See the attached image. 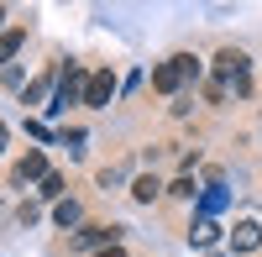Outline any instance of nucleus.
I'll return each mask as SVG.
<instances>
[{
	"instance_id": "1",
	"label": "nucleus",
	"mask_w": 262,
	"mask_h": 257,
	"mask_svg": "<svg viewBox=\"0 0 262 257\" xmlns=\"http://www.w3.org/2000/svg\"><path fill=\"white\" fill-rule=\"evenodd\" d=\"M200 74H205V63L194 53H173V58H163L158 69H152V90H158V95H179V84L200 79Z\"/></svg>"
},
{
	"instance_id": "2",
	"label": "nucleus",
	"mask_w": 262,
	"mask_h": 257,
	"mask_svg": "<svg viewBox=\"0 0 262 257\" xmlns=\"http://www.w3.org/2000/svg\"><path fill=\"white\" fill-rule=\"evenodd\" d=\"M215 74H221V84H226V90H236V95L252 90V79H247V53H242V48H221Z\"/></svg>"
},
{
	"instance_id": "3",
	"label": "nucleus",
	"mask_w": 262,
	"mask_h": 257,
	"mask_svg": "<svg viewBox=\"0 0 262 257\" xmlns=\"http://www.w3.org/2000/svg\"><path fill=\"white\" fill-rule=\"evenodd\" d=\"M84 90H90V74H84L79 63H69V74L58 79V100H53V111H69V105H84Z\"/></svg>"
},
{
	"instance_id": "4",
	"label": "nucleus",
	"mask_w": 262,
	"mask_h": 257,
	"mask_svg": "<svg viewBox=\"0 0 262 257\" xmlns=\"http://www.w3.org/2000/svg\"><path fill=\"white\" fill-rule=\"evenodd\" d=\"M111 95H116V74L111 69H95L90 74V90H84V105H90V111H105Z\"/></svg>"
},
{
	"instance_id": "5",
	"label": "nucleus",
	"mask_w": 262,
	"mask_h": 257,
	"mask_svg": "<svg viewBox=\"0 0 262 257\" xmlns=\"http://www.w3.org/2000/svg\"><path fill=\"white\" fill-rule=\"evenodd\" d=\"M116 237H121V226H84V231H74V252H90V247H116Z\"/></svg>"
},
{
	"instance_id": "6",
	"label": "nucleus",
	"mask_w": 262,
	"mask_h": 257,
	"mask_svg": "<svg viewBox=\"0 0 262 257\" xmlns=\"http://www.w3.org/2000/svg\"><path fill=\"white\" fill-rule=\"evenodd\" d=\"M262 247V221H252V216H242L231 226V252H257Z\"/></svg>"
},
{
	"instance_id": "7",
	"label": "nucleus",
	"mask_w": 262,
	"mask_h": 257,
	"mask_svg": "<svg viewBox=\"0 0 262 257\" xmlns=\"http://www.w3.org/2000/svg\"><path fill=\"white\" fill-rule=\"evenodd\" d=\"M11 179H16V184H32V179L42 184V179H48V158H42L37 147H32V153H27V158H21V163L11 168Z\"/></svg>"
},
{
	"instance_id": "8",
	"label": "nucleus",
	"mask_w": 262,
	"mask_h": 257,
	"mask_svg": "<svg viewBox=\"0 0 262 257\" xmlns=\"http://www.w3.org/2000/svg\"><path fill=\"white\" fill-rule=\"evenodd\" d=\"M58 79H63V74H58V63H48V69H42V74L27 84V105H42V100H48V90H53Z\"/></svg>"
},
{
	"instance_id": "9",
	"label": "nucleus",
	"mask_w": 262,
	"mask_h": 257,
	"mask_svg": "<svg viewBox=\"0 0 262 257\" xmlns=\"http://www.w3.org/2000/svg\"><path fill=\"white\" fill-rule=\"evenodd\" d=\"M215 242H221V226H215L210 216L189 226V247H200V252H205V247H215Z\"/></svg>"
},
{
	"instance_id": "10",
	"label": "nucleus",
	"mask_w": 262,
	"mask_h": 257,
	"mask_svg": "<svg viewBox=\"0 0 262 257\" xmlns=\"http://www.w3.org/2000/svg\"><path fill=\"white\" fill-rule=\"evenodd\" d=\"M21 48H27V27H11V32H0V63H11Z\"/></svg>"
},
{
	"instance_id": "11",
	"label": "nucleus",
	"mask_w": 262,
	"mask_h": 257,
	"mask_svg": "<svg viewBox=\"0 0 262 257\" xmlns=\"http://www.w3.org/2000/svg\"><path fill=\"white\" fill-rule=\"evenodd\" d=\"M158 195H163V184L152 179V174H142V179H131V200H137V205H152Z\"/></svg>"
},
{
	"instance_id": "12",
	"label": "nucleus",
	"mask_w": 262,
	"mask_h": 257,
	"mask_svg": "<svg viewBox=\"0 0 262 257\" xmlns=\"http://www.w3.org/2000/svg\"><path fill=\"white\" fill-rule=\"evenodd\" d=\"M53 221H58L63 231H69V226H79V221H84V210H79V200H58V205H53Z\"/></svg>"
},
{
	"instance_id": "13",
	"label": "nucleus",
	"mask_w": 262,
	"mask_h": 257,
	"mask_svg": "<svg viewBox=\"0 0 262 257\" xmlns=\"http://www.w3.org/2000/svg\"><path fill=\"white\" fill-rule=\"evenodd\" d=\"M168 195H173V200H194V195H200V184L184 174V179H173V184H168Z\"/></svg>"
},
{
	"instance_id": "14",
	"label": "nucleus",
	"mask_w": 262,
	"mask_h": 257,
	"mask_svg": "<svg viewBox=\"0 0 262 257\" xmlns=\"http://www.w3.org/2000/svg\"><path fill=\"white\" fill-rule=\"evenodd\" d=\"M42 200H63V174H48V179H42Z\"/></svg>"
},
{
	"instance_id": "15",
	"label": "nucleus",
	"mask_w": 262,
	"mask_h": 257,
	"mask_svg": "<svg viewBox=\"0 0 262 257\" xmlns=\"http://www.w3.org/2000/svg\"><path fill=\"white\" fill-rule=\"evenodd\" d=\"M121 179H126V168L116 163V168H105V174H100V189H111V184H121Z\"/></svg>"
},
{
	"instance_id": "16",
	"label": "nucleus",
	"mask_w": 262,
	"mask_h": 257,
	"mask_svg": "<svg viewBox=\"0 0 262 257\" xmlns=\"http://www.w3.org/2000/svg\"><path fill=\"white\" fill-rule=\"evenodd\" d=\"M95 257H126V247H121V242H116V247H100Z\"/></svg>"
},
{
	"instance_id": "17",
	"label": "nucleus",
	"mask_w": 262,
	"mask_h": 257,
	"mask_svg": "<svg viewBox=\"0 0 262 257\" xmlns=\"http://www.w3.org/2000/svg\"><path fill=\"white\" fill-rule=\"evenodd\" d=\"M0 153H6V121H0Z\"/></svg>"
},
{
	"instance_id": "18",
	"label": "nucleus",
	"mask_w": 262,
	"mask_h": 257,
	"mask_svg": "<svg viewBox=\"0 0 262 257\" xmlns=\"http://www.w3.org/2000/svg\"><path fill=\"white\" fill-rule=\"evenodd\" d=\"M0 16H6V11H0Z\"/></svg>"
}]
</instances>
